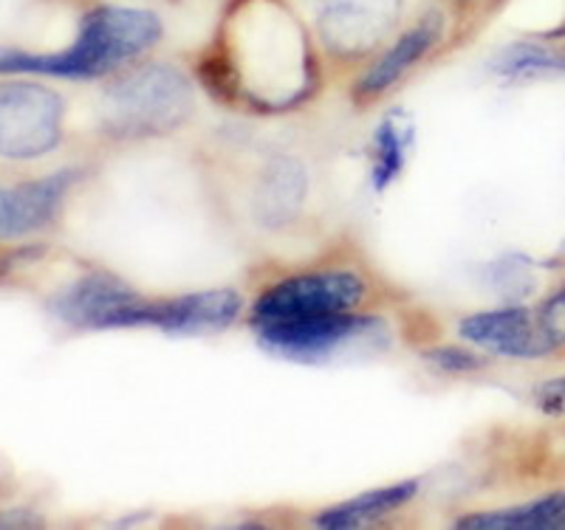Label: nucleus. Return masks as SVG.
Returning a JSON list of instances; mask_svg holds the SVG:
<instances>
[{
  "instance_id": "3",
  "label": "nucleus",
  "mask_w": 565,
  "mask_h": 530,
  "mask_svg": "<svg viewBox=\"0 0 565 530\" xmlns=\"http://www.w3.org/2000/svg\"><path fill=\"white\" fill-rule=\"evenodd\" d=\"M365 300V282L351 271L300 274L271 285L252 307V325L317 320L331 313H351Z\"/></svg>"
},
{
  "instance_id": "5",
  "label": "nucleus",
  "mask_w": 565,
  "mask_h": 530,
  "mask_svg": "<svg viewBox=\"0 0 565 530\" xmlns=\"http://www.w3.org/2000/svg\"><path fill=\"white\" fill-rule=\"evenodd\" d=\"M241 296L230 288L173 296V300H139L125 316L122 327H159L168 333H210L238 320Z\"/></svg>"
},
{
  "instance_id": "9",
  "label": "nucleus",
  "mask_w": 565,
  "mask_h": 530,
  "mask_svg": "<svg viewBox=\"0 0 565 530\" xmlns=\"http://www.w3.org/2000/svg\"><path fill=\"white\" fill-rule=\"evenodd\" d=\"M139 300L125 282L108 274H90L85 280L65 288L52 302V311L71 327H88V331H108L122 327L125 313Z\"/></svg>"
},
{
  "instance_id": "7",
  "label": "nucleus",
  "mask_w": 565,
  "mask_h": 530,
  "mask_svg": "<svg viewBox=\"0 0 565 530\" xmlns=\"http://www.w3.org/2000/svg\"><path fill=\"white\" fill-rule=\"evenodd\" d=\"M74 181L77 173L63 170L49 179L0 186V240H20L54 224Z\"/></svg>"
},
{
  "instance_id": "14",
  "label": "nucleus",
  "mask_w": 565,
  "mask_h": 530,
  "mask_svg": "<svg viewBox=\"0 0 565 530\" xmlns=\"http://www.w3.org/2000/svg\"><path fill=\"white\" fill-rule=\"evenodd\" d=\"M427 356L436 361L441 370L447 372H469V370H478L483 365L481 358L476 353L469 350H456V347H444V350H430Z\"/></svg>"
},
{
  "instance_id": "15",
  "label": "nucleus",
  "mask_w": 565,
  "mask_h": 530,
  "mask_svg": "<svg viewBox=\"0 0 565 530\" xmlns=\"http://www.w3.org/2000/svg\"><path fill=\"white\" fill-rule=\"evenodd\" d=\"M537 403L548 415H563L565 412V376L552 378L537 390Z\"/></svg>"
},
{
  "instance_id": "4",
  "label": "nucleus",
  "mask_w": 565,
  "mask_h": 530,
  "mask_svg": "<svg viewBox=\"0 0 565 530\" xmlns=\"http://www.w3.org/2000/svg\"><path fill=\"white\" fill-rule=\"evenodd\" d=\"M63 133V99L38 83H0V155L29 161L49 155Z\"/></svg>"
},
{
  "instance_id": "10",
  "label": "nucleus",
  "mask_w": 565,
  "mask_h": 530,
  "mask_svg": "<svg viewBox=\"0 0 565 530\" xmlns=\"http://www.w3.org/2000/svg\"><path fill=\"white\" fill-rule=\"evenodd\" d=\"M441 29H444L441 18H438L436 12L427 14L422 23H416L411 32H405L402 37H398V43L393 45L391 52L382 54L380 63L373 65L365 77L360 79V85H356V94L360 96L385 94L391 85H396L398 79L405 77L407 71H411L413 65L424 57V54L430 52L433 45H436V40L441 37Z\"/></svg>"
},
{
  "instance_id": "2",
  "label": "nucleus",
  "mask_w": 565,
  "mask_h": 530,
  "mask_svg": "<svg viewBox=\"0 0 565 530\" xmlns=\"http://www.w3.org/2000/svg\"><path fill=\"white\" fill-rule=\"evenodd\" d=\"M193 110V90L181 71L148 65L105 90V125L116 136H156L175 130Z\"/></svg>"
},
{
  "instance_id": "11",
  "label": "nucleus",
  "mask_w": 565,
  "mask_h": 530,
  "mask_svg": "<svg viewBox=\"0 0 565 530\" xmlns=\"http://www.w3.org/2000/svg\"><path fill=\"white\" fill-rule=\"evenodd\" d=\"M458 528L472 530H548L565 528V491L548 494L534 502L501 508V511H481L458 519Z\"/></svg>"
},
{
  "instance_id": "13",
  "label": "nucleus",
  "mask_w": 565,
  "mask_h": 530,
  "mask_svg": "<svg viewBox=\"0 0 565 530\" xmlns=\"http://www.w3.org/2000/svg\"><path fill=\"white\" fill-rule=\"evenodd\" d=\"M537 322L554 347H565V288L548 296L546 305L540 307Z\"/></svg>"
},
{
  "instance_id": "6",
  "label": "nucleus",
  "mask_w": 565,
  "mask_h": 530,
  "mask_svg": "<svg viewBox=\"0 0 565 530\" xmlns=\"http://www.w3.org/2000/svg\"><path fill=\"white\" fill-rule=\"evenodd\" d=\"M382 322L373 316H356V313H331V316H317V320L282 322V325L255 327L257 336L269 345L271 350L289 358H322L328 353H337L351 342H360L365 336L380 333Z\"/></svg>"
},
{
  "instance_id": "8",
  "label": "nucleus",
  "mask_w": 565,
  "mask_h": 530,
  "mask_svg": "<svg viewBox=\"0 0 565 530\" xmlns=\"http://www.w3.org/2000/svg\"><path fill=\"white\" fill-rule=\"evenodd\" d=\"M461 336L492 356L543 358L554 350L546 331L523 307L476 313L461 322Z\"/></svg>"
},
{
  "instance_id": "1",
  "label": "nucleus",
  "mask_w": 565,
  "mask_h": 530,
  "mask_svg": "<svg viewBox=\"0 0 565 530\" xmlns=\"http://www.w3.org/2000/svg\"><path fill=\"white\" fill-rule=\"evenodd\" d=\"M161 20L148 9L97 7L83 14L74 43L63 52L0 48V74L94 79L122 68L159 43Z\"/></svg>"
},
{
  "instance_id": "12",
  "label": "nucleus",
  "mask_w": 565,
  "mask_h": 530,
  "mask_svg": "<svg viewBox=\"0 0 565 530\" xmlns=\"http://www.w3.org/2000/svg\"><path fill=\"white\" fill-rule=\"evenodd\" d=\"M416 494V483H396V486L387 488H376V491H367L356 499H348V502L334 505V508H328V511L320 513L317 524L320 528H337V530H348V528H360V524L373 522V519L387 517L396 508L407 502V499Z\"/></svg>"
}]
</instances>
